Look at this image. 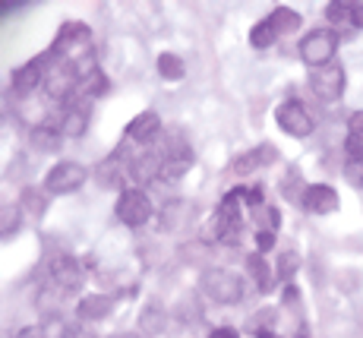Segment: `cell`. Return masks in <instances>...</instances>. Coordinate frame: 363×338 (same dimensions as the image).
<instances>
[{
    "instance_id": "obj_21",
    "label": "cell",
    "mask_w": 363,
    "mask_h": 338,
    "mask_svg": "<svg viewBox=\"0 0 363 338\" xmlns=\"http://www.w3.org/2000/svg\"><path fill=\"white\" fill-rule=\"evenodd\" d=\"M278 38H281V32L275 29V23H272L269 16L259 19V23H256L253 29H250V45H253L256 51H265V48H272Z\"/></svg>"
},
{
    "instance_id": "obj_29",
    "label": "cell",
    "mask_w": 363,
    "mask_h": 338,
    "mask_svg": "<svg viewBox=\"0 0 363 338\" xmlns=\"http://www.w3.org/2000/svg\"><path fill=\"white\" fill-rule=\"evenodd\" d=\"M82 89H86V95H101V92H108V80H104V73L99 70V73H92L86 82H79Z\"/></svg>"
},
{
    "instance_id": "obj_2",
    "label": "cell",
    "mask_w": 363,
    "mask_h": 338,
    "mask_svg": "<svg viewBox=\"0 0 363 338\" xmlns=\"http://www.w3.org/2000/svg\"><path fill=\"white\" fill-rule=\"evenodd\" d=\"M114 215L117 222L123 224V228H145V224L152 222V215H155V206H152L149 193H145L143 187H123L121 196H117V206H114Z\"/></svg>"
},
{
    "instance_id": "obj_7",
    "label": "cell",
    "mask_w": 363,
    "mask_h": 338,
    "mask_svg": "<svg viewBox=\"0 0 363 338\" xmlns=\"http://www.w3.org/2000/svg\"><path fill=\"white\" fill-rule=\"evenodd\" d=\"M275 121L281 126V133H288V136H294V139H306V136H313V130H316V117H313L297 98H288V102L278 104Z\"/></svg>"
},
{
    "instance_id": "obj_26",
    "label": "cell",
    "mask_w": 363,
    "mask_h": 338,
    "mask_svg": "<svg viewBox=\"0 0 363 338\" xmlns=\"http://www.w3.org/2000/svg\"><path fill=\"white\" fill-rule=\"evenodd\" d=\"M19 206H23L26 212H35V215H41V212H45V206H48V200H45V190L26 187V190H23V200H19Z\"/></svg>"
},
{
    "instance_id": "obj_39",
    "label": "cell",
    "mask_w": 363,
    "mask_h": 338,
    "mask_svg": "<svg viewBox=\"0 0 363 338\" xmlns=\"http://www.w3.org/2000/svg\"><path fill=\"white\" fill-rule=\"evenodd\" d=\"M117 338H143V335H136V332H123V335H117Z\"/></svg>"
},
{
    "instance_id": "obj_15",
    "label": "cell",
    "mask_w": 363,
    "mask_h": 338,
    "mask_svg": "<svg viewBox=\"0 0 363 338\" xmlns=\"http://www.w3.org/2000/svg\"><path fill=\"white\" fill-rule=\"evenodd\" d=\"M193 215V202L186 200H167L162 209H158V228L162 231H180Z\"/></svg>"
},
{
    "instance_id": "obj_22",
    "label": "cell",
    "mask_w": 363,
    "mask_h": 338,
    "mask_svg": "<svg viewBox=\"0 0 363 338\" xmlns=\"http://www.w3.org/2000/svg\"><path fill=\"white\" fill-rule=\"evenodd\" d=\"M269 19L275 23V29L281 35H294L300 26H303V16H300L297 10H291V6H275V10L269 13Z\"/></svg>"
},
{
    "instance_id": "obj_10",
    "label": "cell",
    "mask_w": 363,
    "mask_h": 338,
    "mask_svg": "<svg viewBox=\"0 0 363 338\" xmlns=\"http://www.w3.org/2000/svg\"><path fill=\"white\" fill-rule=\"evenodd\" d=\"M275 161H278L275 146L259 143V146H253V149H247L243 155H237L231 161V174H237V178H250V174H256V171H265V168L275 165Z\"/></svg>"
},
{
    "instance_id": "obj_24",
    "label": "cell",
    "mask_w": 363,
    "mask_h": 338,
    "mask_svg": "<svg viewBox=\"0 0 363 338\" xmlns=\"http://www.w3.org/2000/svg\"><path fill=\"white\" fill-rule=\"evenodd\" d=\"M325 19L335 26H354V16H351V0H332L325 4Z\"/></svg>"
},
{
    "instance_id": "obj_11",
    "label": "cell",
    "mask_w": 363,
    "mask_h": 338,
    "mask_svg": "<svg viewBox=\"0 0 363 338\" xmlns=\"http://www.w3.org/2000/svg\"><path fill=\"white\" fill-rule=\"evenodd\" d=\"M167 322H171V313L164 310V304L158 300H149L143 310H139V320H136V329L143 338H158L167 332Z\"/></svg>"
},
{
    "instance_id": "obj_14",
    "label": "cell",
    "mask_w": 363,
    "mask_h": 338,
    "mask_svg": "<svg viewBox=\"0 0 363 338\" xmlns=\"http://www.w3.org/2000/svg\"><path fill=\"white\" fill-rule=\"evenodd\" d=\"M111 310H114V298L111 294H86L76 304V320L89 326V322H99L104 316H111Z\"/></svg>"
},
{
    "instance_id": "obj_30",
    "label": "cell",
    "mask_w": 363,
    "mask_h": 338,
    "mask_svg": "<svg viewBox=\"0 0 363 338\" xmlns=\"http://www.w3.org/2000/svg\"><path fill=\"white\" fill-rule=\"evenodd\" d=\"M269 250H275V231L272 228H259L256 231V253H269Z\"/></svg>"
},
{
    "instance_id": "obj_19",
    "label": "cell",
    "mask_w": 363,
    "mask_h": 338,
    "mask_svg": "<svg viewBox=\"0 0 363 338\" xmlns=\"http://www.w3.org/2000/svg\"><path fill=\"white\" fill-rule=\"evenodd\" d=\"M247 272H250V278L256 281V288H259V291H269L272 281H275V276H278V272H272V266L265 263L262 253H250V256H247Z\"/></svg>"
},
{
    "instance_id": "obj_8",
    "label": "cell",
    "mask_w": 363,
    "mask_h": 338,
    "mask_svg": "<svg viewBox=\"0 0 363 338\" xmlns=\"http://www.w3.org/2000/svg\"><path fill=\"white\" fill-rule=\"evenodd\" d=\"M48 281H51V288H57L60 294L79 291L82 281H86V269H82V263L76 256L57 253V256H51V263H48Z\"/></svg>"
},
{
    "instance_id": "obj_25",
    "label": "cell",
    "mask_w": 363,
    "mask_h": 338,
    "mask_svg": "<svg viewBox=\"0 0 363 338\" xmlns=\"http://www.w3.org/2000/svg\"><path fill=\"white\" fill-rule=\"evenodd\" d=\"M297 269H300V253L297 250H288V253L278 256V278H281L284 285H291V278L297 276Z\"/></svg>"
},
{
    "instance_id": "obj_31",
    "label": "cell",
    "mask_w": 363,
    "mask_h": 338,
    "mask_svg": "<svg viewBox=\"0 0 363 338\" xmlns=\"http://www.w3.org/2000/svg\"><path fill=\"white\" fill-rule=\"evenodd\" d=\"M60 338H95V332L86 326V322H73V326H67Z\"/></svg>"
},
{
    "instance_id": "obj_32",
    "label": "cell",
    "mask_w": 363,
    "mask_h": 338,
    "mask_svg": "<svg viewBox=\"0 0 363 338\" xmlns=\"http://www.w3.org/2000/svg\"><path fill=\"white\" fill-rule=\"evenodd\" d=\"M262 196H265L262 187H247V196H243V202H247V206H253V209H259L262 206Z\"/></svg>"
},
{
    "instance_id": "obj_12",
    "label": "cell",
    "mask_w": 363,
    "mask_h": 338,
    "mask_svg": "<svg viewBox=\"0 0 363 338\" xmlns=\"http://www.w3.org/2000/svg\"><path fill=\"white\" fill-rule=\"evenodd\" d=\"M158 133H162V114H158V111H143V114H136L127 124L123 136L136 139L139 146H149V143H155L158 139Z\"/></svg>"
},
{
    "instance_id": "obj_23",
    "label": "cell",
    "mask_w": 363,
    "mask_h": 338,
    "mask_svg": "<svg viewBox=\"0 0 363 338\" xmlns=\"http://www.w3.org/2000/svg\"><path fill=\"white\" fill-rule=\"evenodd\" d=\"M23 228V206H4L0 209V237L10 241V237L19 234Z\"/></svg>"
},
{
    "instance_id": "obj_34",
    "label": "cell",
    "mask_w": 363,
    "mask_h": 338,
    "mask_svg": "<svg viewBox=\"0 0 363 338\" xmlns=\"http://www.w3.org/2000/svg\"><path fill=\"white\" fill-rule=\"evenodd\" d=\"M351 16H354V29H363V0H351Z\"/></svg>"
},
{
    "instance_id": "obj_27",
    "label": "cell",
    "mask_w": 363,
    "mask_h": 338,
    "mask_svg": "<svg viewBox=\"0 0 363 338\" xmlns=\"http://www.w3.org/2000/svg\"><path fill=\"white\" fill-rule=\"evenodd\" d=\"M345 178L351 187L363 190V158H347L345 161Z\"/></svg>"
},
{
    "instance_id": "obj_1",
    "label": "cell",
    "mask_w": 363,
    "mask_h": 338,
    "mask_svg": "<svg viewBox=\"0 0 363 338\" xmlns=\"http://www.w3.org/2000/svg\"><path fill=\"white\" fill-rule=\"evenodd\" d=\"M338 45H341V32L332 29V26H319V29L306 32L303 38H300L297 51H300V60L310 70H323V67H329V63H335Z\"/></svg>"
},
{
    "instance_id": "obj_17",
    "label": "cell",
    "mask_w": 363,
    "mask_h": 338,
    "mask_svg": "<svg viewBox=\"0 0 363 338\" xmlns=\"http://www.w3.org/2000/svg\"><path fill=\"white\" fill-rule=\"evenodd\" d=\"M60 139H64V133H60L54 124H35L29 130V146L35 152H41V155L57 152L60 149Z\"/></svg>"
},
{
    "instance_id": "obj_35",
    "label": "cell",
    "mask_w": 363,
    "mask_h": 338,
    "mask_svg": "<svg viewBox=\"0 0 363 338\" xmlns=\"http://www.w3.org/2000/svg\"><path fill=\"white\" fill-rule=\"evenodd\" d=\"M208 338H240V335H237L234 326H218V329H212V332H208Z\"/></svg>"
},
{
    "instance_id": "obj_20",
    "label": "cell",
    "mask_w": 363,
    "mask_h": 338,
    "mask_svg": "<svg viewBox=\"0 0 363 338\" xmlns=\"http://www.w3.org/2000/svg\"><path fill=\"white\" fill-rule=\"evenodd\" d=\"M155 70H158V76L167 82H180L186 76V63L180 54H171V51H164V54H158V60H155Z\"/></svg>"
},
{
    "instance_id": "obj_18",
    "label": "cell",
    "mask_w": 363,
    "mask_h": 338,
    "mask_svg": "<svg viewBox=\"0 0 363 338\" xmlns=\"http://www.w3.org/2000/svg\"><path fill=\"white\" fill-rule=\"evenodd\" d=\"M127 178L130 180V161L123 165V155H111V158H104L99 168H95V180H99L101 187H117L121 180Z\"/></svg>"
},
{
    "instance_id": "obj_33",
    "label": "cell",
    "mask_w": 363,
    "mask_h": 338,
    "mask_svg": "<svg viewBox=\"0 0 363 338\" xmlns=\"http://www.w3.org/2000/svg\"><path fill=\"white\" fill-rule=\"evenodd\" d=\"M16 338H48V332H45V326L32 322V326H23V329H19Z\"/></svg>"
},
{
    "instance_id": "obj_4",
    "label": "cell",
    "mask_w": 363,
    "mask_h": 338,
    "mask_svg": "<svg viewBox=\"0 0 363 338\" xmlns=\"http://www.w3.org/2000/svg\"><path fill=\"white\" fill-rule=\"evenodd\" d=\"M89 171L86 165H79V161H57V165L48 168L45 180H41V190L51 196H67V193H76L82 184H86Z\"/></svg>"
},
{
    "instance_id": "obj_37",
    "label": "cell",
    "mask_w": 363,
    "mask_h": 338,
    "mask_svg": "<svg viewBox=\"0 0 363 338\" xmlns=\"http://www.w3.org/2000/svg\"><path fill=\"white\" fill-rule=\"evenodd\" d=\"M297 298H300V294H297V288H294V285H284V304H291V307H294V304H297Z\"/></svg>"
},
{
    "instance_id": "obj_6",
    "label": "cell",
    "mask_w": 363,
    "mask_h": 338,
    "mask_svg": "<svg viewBox=\"0 0 363 338\" xmlns=\"http://www.w3.org/2000/svg\"><path fill=\"white\" fill-rule=\"evenodd\" d=\"M345 86H347V73L341 63H329V67H323V70H310V92L323 104L341 102Z\"/></svg>"
},
{
    "instance_id": "obj_9",
    "label": "cell",
    "mask_w": 363,
    "mask_h": 338,
    "mask_svg": "<svg viewBox=\"0 0 363 338\" xmlns=\"http://www.w3.org/2000/svg\"><path fill=\"white\" fill-rule=\"evenodd\" d=\"M54 60H57V54H54V51H45L41 58L26 60L23 67L13 73V82H10L13 92H16V95H32L35 89H41L48 82V70L45 67H48V63H54Z\"/></svg>"
},
{
    "instance_id": "obj_38",
    "label": "cell",
    "mask_w": 363,
    "mask_h": 338,
    "mask_svg": "<svg viewBox=\"0 0 363 338\" xmlns=\"http://www.w3.org/2000/svg\"><path fill=\"white\" fill-rule=\"evenodd\" d=\"M256 338H281V335L272 332V329H256Z\"/></svg>"
},
{
    "instance_id": "obj_13",
    "label": "cell",
    "mask_w": 363,
    "mask_h": 338,
    "mask_svg": "<svg viewBox=\"0 0 363 338\" xmlns=\"http://www.w3.org/2000/svg\"><path fill=\"white\" fill-rule=\"evenodd\" d=\"M300 206L306 209L310 215H332L338 209V193L329 184H310L300 200Z\"/></svg>"
},
{
    "instance_id": "obj_16",
    "label": "cell",
    "mask_w": 363,
    "mask_h": 338,
    "mask_svg": "<svg viewBox=\"0 0 363 338\" xmlns=\"http://www.w3.org/2000/svg\"><path fill=\"white\" fill-rule=\"evenodd\" d=\"M57 130L64 133V139H82L89 130V108H82V104H67V111L60 114Z\"/></svg>"
},
{
    "instance_id": "obj_5",
    "label": "cell",
    "mask_w": 363,
    "mask_h": 338,
    "mask_svg": "<svg viewBox=\"0 0 363 338\" xmlns=\"http://www.w3.org/2000/svg\"><path fill=\"white\" fill-rule=\"evenodd\" d=\"M89 41H92V29H89L82 19H67L57 29V35H54L51 51L57 54V58L73 60V58H79L82 51H89Z\"/></svg>"
},
{
    "instance_id": "obj_28",
    "label": "cell",
    "mask_w": 363,
    "mask_h": 338,
    "mask_svg": "<svg viewBox=\"0 0 363 338\" xmlns=\"http://www.w3.org/2000/svg\"><path fill=\"white\" fill-rule=\"evenodd\" d=\"M345 152H347V158H363V130H347Z\"/></svg>"
},
{
    "instance_id": "obj_36",
    "label": "cell",
    "mask_w": 363,
    "mask_h": 338,
    "mask_svg": "<svg viewBox=\"0 0 363 338\" xmlns=\"http://www.w3.org/2000/svg\"><path fill=\"white\" fill-rule=\"evenodd\" d=\"M347 130H363V111H354V114L347 117Z\"/></svg>"
},
{
    "instance_id": "obj_3",
    "label": "cell",
    "mask_w": 363,
    "mask_h": 338,
    "mask_svg": "<svg viewBox=\"0 0 363 338\" xmlns=\"http://www.w3.org/2000/svg\"><path fill=\"white\" fill-rule=\"evenodd\" d=\"M199 288H202V294L218 307H234L243 300V281H240V276H234V272H228V269H206L199 276Z\"/></svg>"
}]
</instances>
